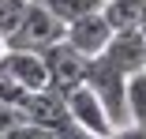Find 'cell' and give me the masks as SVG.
<instances>
[{
	"label": "cell",
	"instance_id": "1",
	"mask_svg": "<svg viewBox=\"0 0 146 139\" xmlns=\"http://www.w3.org/2000/svg\"><path fill=\"white\" fill-rule=\"evenodd\" d=\"M86 87L98 94L101 109L112 120V128H127L131 124V113H127V75L109 57H94L86 64Z\"/></svg>",
	"mask_w": 146,
	"mask_h": 139
},
{
	"label": "cell",
	"instance_id": "2",
	"mask_svg": "<svg viewBox=\"0 0 146 139\" xmlns=\"http://www.w3.org/2000/svg\"><path fill=\"white\" fill-rule=\"evenodd\" d=\"M68 34V23H60L41 0H30L23 23L15 26V34L8 38V49H26V53H45L49 45L64 41Z\"/></svg>",
	"mask_w": 146,
	"mask_h": 139
},
{
	"label": "cell",
	"instance_id": "3",
	"mask_svg": "<svg viewBox=\"0 0 146 139\" xmlns=\"http://www.w3.org/2000/svg\"><path fill=\"white\" fill-rule=\"evenodd\" d=\"M45 68H49V90H56V94H71V90H79L82 83H86V60L79 49H71L68 41H56V45H49L45 53Z\"/></svg>",
	"mask_w": 146,
	"mask_h": 139
},
{
	"label": "cell",
	"instance_id": "4",
	"mask_svg": "<svg viewBox=\"0 0 146 139\" xmlns=\"http://www.w3.org/2000/svg\"><path fill=\"white\" fill-rule=\"evenodd\" d=\"M112 34H116V30L109 26V19H105L101 11H90V15H82V19H75V23H68L64 41H68L71 49H79L86 60H94V57H105V49H109Z\"/></svg>",
	"mask_w": 146,
	"mask_h": 139
},
{
	"label": "cell",
	"instance_id": "5",
	"mask_svg": "<svg viewBox=\"0 0 146 139\" xmlns=\"http://www.w3.org/2000/svg\"><path fill=\"white\" fill-rule=\"evenodd\" d=\"M23 109V117L30 120V124H38V128H49V132H60L68 120H71V113H68V98L64 94H56V90H30L26 94V102L19 105Z\"/></svg>",
	"mask_w": 146,
	"mask_h": 139
},
{
	"label": "cell",
	"instance_id": "6",
	"mask_svg": "<svg viewBox=\"0 0 146 139\" xmlns=\"http://www.w3.org/2000/svg\"><path fill=\"white\" fill-rule=\"evenodd\" d=\"M68 113H71V120L79 124V128H86V132H94V135H101V139H109L116 128H112V120H109V113L101 109V102H98V94L86 87L79 90H71L68 94Z\"/></svg>",
	"mask_w": 146,
	"mask_h": 139
},
{
	"label": "cell",
	"instance_id": "7",
	"mask_svg": "<svg viewBox=\"0 0 146 139\" xmlns=\"http://www.w3.org/2000/svg\"><path fill=\"white\" fill-rule=\"evenodd\" d=\"M4 72L19 83L23 90H45L49 87V68L41 53H26V49H8L4 53Z\"/></svg>",
	"mask_w": 146,
	"mask_h": 139
},
{
	"label": "cell",
	"instance_id": "8",
	"mask_svg": "<svg viewBox=\"0 0 146 139\" xmlns=\"http://www.w3.org/2000/svg\"><path fill=\"white\" fill-rule=\"evenodd\" d=\"M105 57L124 75L142 72L146 68V34H142V26H139V30H116L112 41H109V49H105Z\"/></svg>",
	"mask_w": 146,
	"mask_h": 139
},
{
	"label": "cell",
	"instance_id": "9",
	"mask_svg": "<svg viewBox=\"0 0 146 139\" xmlns=\"http://www.w3.org/2000/svg\"><path fill=\"white\" fill-rule=\"evenodd\" d=\"M101 15L112 30H139L146 23V0H105Z\"/></svg>",
	"mask_w": 146,
	"mask_h": 139
},
{
	"label": "cell",
	"instance_id": "10",
	"mask_svg": "<svg viewBox=\"0 0 146 139\" xmlns=\"http://www.w3.org/2000/svg\"><path fill=\"white\" fill-rule=\"evenodd\" d=\"M41 4L60 19V23H75L82 15H90V11H101L105 0H41Z\"/></svg>",
	"mask_w": 146,
	"mask_h": 139
},
{
	"label": "cell",
	"instance_id": "11",
	"mask_svg": "<svg viewBox=\"0 0 146 139\" xmlns=\"http://www.w3.org/2000/svg\"><path fill=\"white\" fill-rule=\"evenodd\" d=\"M127 113H131V124L146 128V68L127 75Z\"/></svg>",
	"mask_w": 146,
	"mask_h": 139
},
{
	"label": "cell",
	"instance_id": "12",
	"mask_svg": "<svg viewBox=\"0 0 146 139\" xmlns=\"http://www.w3.org/2000/svg\"><path fill=\"white\" fill-rule=\"evenodd\" d=\"M26 8H30V0H0V34H4V41L15 34V26L23 23Z\"/></svg>",
	"mask_w": 146,
	"mask_h": 139
},
{
	"label": "cell",
	"instance_id": "13",
	"mask_svg": "<svg viewBox=\"0 0 146 139\" xmlns=\"http://www.w3.org/2000/svg\"><path fill=\"white\" fill-rule=\"evenodd\" d=\"M8 139H56V132L38 128V124H30V120H23L19 128H11V132H8Z\"/></svg>",
	"mask_w": 146,
	"mask_h": 139
},
{
	"label": "cell",
	"instance_id": "14",
	"mask_svg": "<svg viewBox=\"0 0 146 139\" xmlns=\"http://www.w3.org/2000/svg\"><path fill=\"white\" fill-rule=\"evenodd\" d=\"M26 117H23V109L19 105H8V102H0V132H11V128H19Z\"/></svg>",
	"mask_w": 146,
	"mask_h": 139
},
{
	"label": "cell",
	"instance_id": "15",
	"mask_svg": "<svg viewBox=\"0 0 146 139\" xmlns=\"http://www.w3.org/2000/svg\"><path fill=\"white\" fill-rule=\"evenodd\" d=\"M56 139H101V135H94V132H86V128H79L75 120H68L60 132H56Z\"/></svg>",
	"mask_w": 146,
	"mask_h": 139
},
{
	"label": "cell",
	"instance_id": "16",
	"mask_svg": "<svg viewBox=\"0 0 146 139\" xmlns=\"http://www.w3.org/2000/svg\"><path fill=\"white\" fill-rule=\"evenodd\" d=\"M109 139H146V128H139V124H127V128H116Z\"/></svg>",
	"mask_w": 146,
	"mask_h": 139
},
{
	"label": "cell",
	"instance_id": "17",
	"mask_svg": "<svg viewBox=\"0 0 146 139\" xmlns=\"http://www.w3.org/2000/svg\"><path fill=\"white\" fill-rule=\"evenodd\" d=\"M4 53H8V41H4V34H0V60H4Z\"/></svg>",
	"mask_w": 146,
	"mask_h": 139
},
{
	"label": "cell",
	"instance_id": "18",
	"mask_svg": "<svg viewBox=\"0 0 146 139\" xmlns=\"http://www.w3.org/2000/svg\"><path fill=\"white\" fill-rule=\"evenodd\" d=\"M0 139H8V132H0Z\"/></svg>",
	"mask_w": 146,
	"mask_h": 139
}]
</instances>
